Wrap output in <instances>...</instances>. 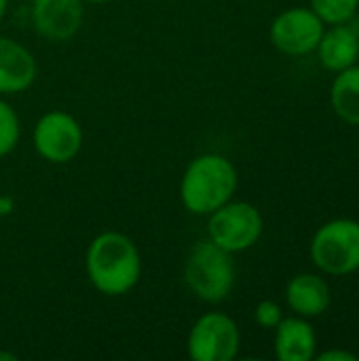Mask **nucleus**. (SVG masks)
Returning a JSON list of instances; mask_svg holds the SVG:
<instances>
[{"instance_id": "nucleus-1", "label": "nucleus", "mask_w": 359, "mask_h": 361, "mask_svg": "<svg viewBox=\"0 0 359 361\" xmlns=\"http://www.w3.org/2000/svg\"><path fill=\"white\" fill-rule=\"evenodd\" d=\"M89 283L108 298L129 294L142 277V254L135 241L121 231L95 235L85 252Z\"/></svg>"}, {"instance_id": "nucleus-2", "label": "nucleus", "mask_w": 359, "mask_h": 361, "mask_svg": "<svg viewBox=\"0 0 359 361\" xmlns=\"http://www.w3.org/2000/svg\"><path fill=\"white\" fill-rule=\"evenodd\" d=\"M239 188L235 163L220 152H203L195 157L180 178V203L193 216L207 218L212 212L229 203Z\"/></svg>"}, {"instance_id": "nucleus-3", "label": "nucleus", "mask_w": 359, "mask_h": 361, "mask_svg": "<svg viewBox=\"0 0 359 361\" xmlns=\"http://www.w3.org/2000/svg\"><path fill=\"white\" fill-rule=\"evenodd\" d=\"M182 277L197 300L205 305H220L235 288L237 269L233 254L205 237L190 247Z\"/></svg>"}, {"instance_id": "nucleus-4", "label": "nucleus", "mask_w": 359, "mask_h": 361, "mask_svg": "<svg viewBox=\"0 0 359 361\" xmlns=\"http://www.w3.org/2000/svg\"><path fill=\"white\" fill-rule=\"evenodd\" d=\"M311 262L326 275L345 277L359 271V222L336 218L322 224L309 245Z\"/></svg>"}, {"instance_id": "nucleus-5", "label": "nucleus", "mask_w": 359, "mask_h": 361, "mask_svg": "<svg viewBox=\"0 0 359 361\" xmlns=\"http://www.w3.org/2000/svg\"><path fill=\"white\" fill-rule=\"evenodd\" d=\"M264 233V220L256 205L231 199L207 216V239L235 254L252 250Z\"/></svg>"}, {"instance_id": "nucleus-6", "label": "nucleus", "mask_w": 359, "mask_h": 361, "mask_svg": "<svg viewBox=\"0 0 359 361\" xmlns=\"http://www.w3.org/2000/svg\"><path fill=\"white\" fill-rule=\"evenodd\" d=\"M241 349L237 322L222 311H207L193 324L186 351L195 361H233Z\"/></svg>"}, {"instance_id": "nucleus-7", "label": "nucleus", "mask_w": 359, "mask_h": 361, "mask_svg": "<svg viewBox=\"0 0 359 361\" xmlns=\"http://www.w3.org/2000/svg\"><path fill=\"white\" fill-rule=\"evenodd\" d=\"M32 144L42 161L51 165H66L80 154L85 131L76 116H72L70 112L49 110L36 121Z\"/></svg>"}, {"instance_id": "nucleus-8", "label": "nucleus", "mask_w": 359, "mask_h": 361, "mask_svg": "<svg viewBox=\"0 0 359 361\" xmlns=\"http://www.w3.org/2000/svg\"><path fill=\"white\" fill-rule=\"evenodd\" d=\"M326 23L309 6H292L281 11L269 30L273 47L288 57H305L315 53Z\"/></svg>"}, {"instance_id": "nucleus-9", "label": "nucleus", "mask_w": 359, "mask_h": 361, "mask_svg": "<svg viewBox=\"0 0 359 361\" xmlns=\"http://www.w3.org/2000/svg\"><path fill=\"white\" fill-rule=\"evenodd\" d=\"M34 32L49 42L72 40L85 21L83 0H30Z\"/></svg>"}, {"instance_id": "nucleus-10", "label": "nucleus", "mask_w": 359, "mask_h": 361, "mask_svg": "<svg viewBox=\"0 0 359 361\" xmlns=\"http://www.w3.org/2000/svg\"><path fill=\"white\" fill-rule=\"evenodd\" d=\"M38 78L34 53L11 36H0V97L28 91Z\"/></svg>"}, {"instance_id": "nucleus-11", "label": "nucleus", "mask_w": 359, "mask_h": 361, "mask_svg": "<svg viewBox=\"0 0 359 361\" xmlns=\"http://www.w3.org/2000/svg\"><path fill=\"white\" fill-rule=\"evenodd\" d=\"M286 302L294 315L313 319L328 311L332 302V292L324 277L313 273H300L290 279L286 288Z\"/></svg>"}, {"instance_id": "nucleus-12", "label": "nucleus", "mask_w": 359, "mask_h": 361, "mask_svg": "<svg viewBox=\"0 0 359 361\" xmlns=\"http://www.w3.org/2000/svg\"><path fill=\"white\" fill-rule=\"evenodd\" d=\"M275 357L279 361H311L317 355V334L305 317H284L275 328Z\"/></svg>"}, {"instance_id": "nucleus-13", "label": "nucleus", "mask_w": 359, "mask_h": 361, "mask_svg": "<svg viewBox=\"0 0 359 361\" xmlns=\"http://www.w3.org/2000/svg\"><path fill=\"white\" fill-rule=\"evenodd\" d=\"M315 51L322 66L336 74L359 61V36L349 23L330 25V30H324Z\"/></svg>"}, {"instance_id": "nucleus-14", "label": "nucleus", "mask_w": 359, "mask_h": 361, "mask_svg": "<svg viewBox=\"0 0 359 361\" xmlns=\"http://www.w3.org/2000/svg\"><path fill=\"white\" fill-rule=\"evenodd\" d=\"M330 104L341 121L359 127V63L336 72L330 87Z\"/></svg>"}, {"instance_id": "nucleus-15", "label": "nucleus", "mask_w": 359, "mask_h": 361, "mask_svg": "<svg viewBox=\"0 0 359 361\" xmlns=\"http://www.w3.org/2000/svg\"><path fill=\"white\" fill-rule=\"evenodd\" d=\"M309 8L326 23H347L359 11V0H309Z\"/></svg>"}, {"instance_id": "nucleus-16", "label": "nucleus", "mask_w": 359, "mask_h": 361, "mask_svg": "<svg viewBox=\"0 0 359 361\" xmlns=\"http://www.w3.org/2000/svg\"><path fill=\"white\" fill-rule=\"evenodd\" d=\"M21 137V118L17 114V110L4 99L0 97V159L8 157Z\"/></svg>"}, {"instance_id": "nucleus-17", "label": "nucleus", "mask_w": 359, "mask_h": 361, "mask_svg": "<svg viewBox=\"0 0 359 361\" xmlns=\"http://www.w3.org/2000/svg\"><path fill=\"white\" fill-rule=\"evenodd\" d=\"M254 319L260 328L264 330H275L277 324L284 319V311L281 305L275 300H260L254 309Z\"/></svg>"}, {"instance_id": "nucleus-18", "label": "nucleus", "mask_w": 359, "mask_h": 361, "mask_svg": "<svg viewBox=\"0 0 359 361\" xmlns=\"http://www.w3.org/2000/svg\"><path fill=\"white\" fill-rule=\"evenodd\" d=\"M317 361H358L359 357L355 353H349V351H339V349H332V351H324V353H317L315 355Z\"/></svg>"}, {"instance_id": "nucleus-19", "label": "nucleus", "mask_w": 359, "mask_h": 361, "mask_svg": "<svg viewBox=\"0 0 359 361\" xmlns=\"http://www.w3.org/2000/svg\"><path fill=\"white\" fill-rule=\"evenodd\" d=\"M13 209H15V199L8 197V195H0V218L11 216Z\"/></svg>"}, {"instance_id": "nucleus-20", "label": "nucleus", "mask_w": 359, "mask_h": 361, "mask_svg": "<svg viewBox=\"0 0 359 361\" xmlns=\"http://www.w3.org/2000/svg\"><path fill=\"white\" fill-rule=\"evenodd\" d=\"M6 13H8V0H0V23L4 21Z\"/></svg>"}, {"instance_id": "nucleus-21", "label": "nucleus", "mask_w": 359, "mask_h": 361, "mask_svg": "<svg viewBox=\"0 0 359 361\" xmlns=\"http://www.w3.org/2000/svg\"><path fill=\"white\" fill-rule=\"evenodd\" d=\"M347 23L351 25V30H353V32H355V34L359 36V15H358V13H355V15H353V17H351V19H349Z\"/></svg>"}, {"instance_id": "nucleus-22", "label": "nucleus", "mask_w": 359, "mask_h": 361, "mask_svg": "<svg viewBox=\"0 0 359 361\" xmlns=\"http://www.w3.org/2000/svg\"><path fill=\"white\" fill-rule=\"evenodd\" d=\"M6 360V361H17V355H13V353H4V351H0V361Z\"/></svg>"}, {"instance_id": "nucleus-23", "label": "nucleus", "mask_w": 359, "mask_h": 361, "mask_svg": "<svg viewBox=\"0 0 359 361\" xmlns=\"http://www.w3.org/2000/svg\"><path fill=\"white\" fill-rule=\"evenodd\" d=\"M85 4H106V2H112V0H83Z\"/></svg>"}]
</instances>
